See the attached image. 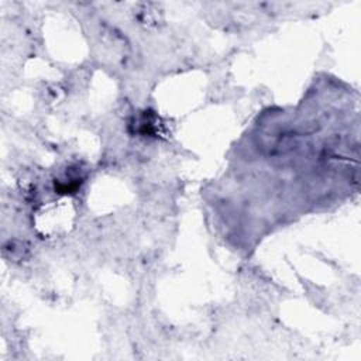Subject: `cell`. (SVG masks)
<instances>
[{
	"label": "cell",
	"instance_id": "cell-1",
	"mask_svg": "<svg viewBox=\"0 0 361 361\" xmlns=\"http://www.w3.org/2000/svg\"><path fill=\"white\" fill-rule=\"evenodd\" d=\"M76 209L71 197L51 199L35 210V226L42 235L55 237L69 231L75 221Z\"/></svg>",
	"mask_w": 361,
	"mask_h": 361
}]
</instances>
